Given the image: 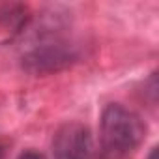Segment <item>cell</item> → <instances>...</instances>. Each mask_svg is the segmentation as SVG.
I'll return each mask as SVG.
<instances>
[{"instance_id": "cell-1", "label": "cell", "mask_w": 159, "mask_h": 159, "mask_svg": "<svg viewBox=\"0 0 159 159\" xmlns=\"http://www.w3.org/2000/svg\"><path fill=\"white\" fill-rule=\"evenodd\" d=\"M146 127L139 114L120 103H111L101 114V140L111 153L125 155L140 146Z\"/></svg>"}, {"instance_id": "cell-2", "label": "cell", "mask_w": 159, "mask_h": 159, "mask_svg": "<svg viewBox=\"0 0 159 159\" xmlns=\"http://www.w3.org/2000/svg\"><path fill=\"white\" fill-rule=\"evenodd\" d=\"M77 60L73 45L60 38H41L23 54V67L32 75L56 73Z\"/></svg>"}, {"instance_id": "cell-3", "label": "cell", "mask_w": 159, "mask_h": 159, "mask_svg": "<svg viewBox=\"0 0 159 159\" xmlns=\"http://www.w3.org/2000/svg\"><path fill=\"white\" fill-rule=\"evenodd\" d=\"M52 159H94V139L86 125L71 122L52 139Z\"/></svg>"}, {"instance_id": "cell-4", "label": "cell", "mask_w": 159, "mask_h": 159, "mask_svg": "<svg viewBox=\"0 0 159 159\" xmlns=\"http://www.w3.org/2000/svg\"><path fill=\"white\" fill-rule=\"evenodd\" d=\"M28 8L21 4H6L0 6V25L11 32H21L28 25Z\"/></svg>"}, {"instance_id": "cell-5", "label": "cell", "mask_w": 159, "mask_h": 159, "mask_svg": "<svg viewBox=\"0 0 159 159\" xmlns=\"http://www.w3.org/2000/svg\"><path fill=\"white\" fill-rule=\"evenodd\" d=\"M17 159H45V155L39 153V152H36V150H26V152H23Z\"/></svg>"}, {"instance_id": "cell-6", "label": "cell", "mask_w": 159, "mask_h": 159, "mask_svg": "<svg viewBox=\"0 0 159 159\" xmlns=\"http://www.w3.org/2000/svg\"><path fill=\"white\" fill-rule=\"evenodd\" d=\"M6 157V144L0 140V159H4Z\"/></svg>"}, {"instance_id": "cell-7", "label": "cell", "mask_w": 159, "mask_h": 159, "mask_svg": "<svg viewBox=\"0 0 159 159\" xmlns=\"http://www.w3.org/2000/svg\"><path fill=\"white\" fill-rule=\"evenodd\" d=\"M148 159H157V148H152V152H150Z\"/></svg>"}]
</instances>
